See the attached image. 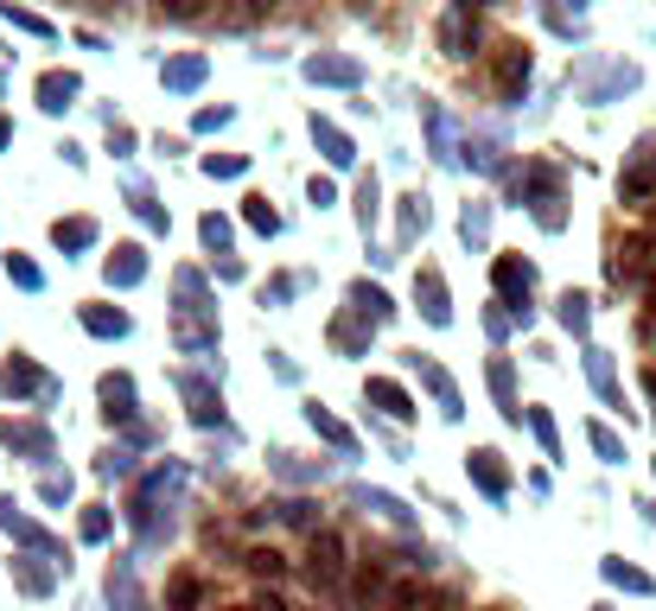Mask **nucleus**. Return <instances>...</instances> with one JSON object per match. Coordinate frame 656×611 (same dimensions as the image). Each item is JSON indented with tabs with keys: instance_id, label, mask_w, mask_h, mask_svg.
I'll list each match as a JSON object with an SVG mask.
<instances>
[{
	"instance_id": "obj_1",
	"label": "nucleus",
	"mask_w": 656,
	"mask_h": 611,
	"mask_svg": "<svg viewBox=\"0 0 656 611\" xmlns=\"http://www.w3.org/2000/svg\"><path fill=\"white\" fill-rule=\"evenodd\" d=\"M300 574H306V586H313L319 599H344V592H351V574H358V561H351V548H344L338 529H319V536H306Z\"/></svg>"
},
{
	"instance_id": "obj_2",
	"label": "nucleus",
	"mask_w": 656,
	"mask_h": 611,
	"mask_svg": "<svg viewBox=\"0 0 656 611\" xmlns=\"http://www.w3.org/2000/svg\"><path fill=\"white\" fill-rule=\"evenodd\" d=\"M491 281H497V306H504L511 319L529 325V293H536V268H529L523 255H497V261H491Z\"/></svg>"
},
{
	"instance_id": "obj_3",
	"label": "nucleus",
	"mask_w": 656,
	"mask_h": 611,
	"mask_svg": "<svg viewBox=\"0 0 656 611\" xmlns=\"http://www.w3.org/2000/svg\"><path fill=\"white\" fill-rule=\"evenodd\" d=\"M358 611H383L389 599H396V579H389V561L383 554H370V561H358V574H351V592H344Z\"/></svg>"
},
{
	"instance_id": "obj_4",
	"label": "nucleus",
	"mask_w": 656,
	"mask_h": 611,
	"mask_svg": "<svg viewBox=\"0 0 656 611\" xmlns=\"http://www.w3.org/2000/svg\"><path fill=\"white\" fill-rule=\"evenodd\" d=\"M300 71L306 83H326V90H364V58H351V51H313Z\"/></svg>"
},
{
	"instance_id": "obj_5",
	"label": "nucleus",
	"mask_w": 656,
	"mask_h": 611,
	"mask_svg": "<svg viewBox=\"0 0 656 611\" xmlns=\"http://www.w3.org/2000/svg\"><path fill=\"white\" fill-rule=\"evenodd\" d=\"M0 446H7L13 459H38V466L58 459V439H51L45 421H7V427H0Z\"/></svg>"
},
{
	"instance_id": "obj_6",
	"label": "nucleus",
	"mask_w": 656,
	"mask_h": 611,
	"mask_svg": "<svg viewBox=\"0 0 656 611\" xmlns=\"http://www.w3.org/2000/svg\"><path fill=\"white\" fill-rule=\"evenodd\" d=\"M466 471H472V484L491 497V504H504V497H511V466H504V453H497V446H472V453H466Z\"/></svg>"
},
{
	"instance_id": "obj_7",
	"label": "nucleus",
	"mask_w": 656,
	"mask_h": 611,
	"mask_svg": "<svg viewBox=\"0 0 656 611\" xmlns=\"http://www.w3.org/2000/svg\"><path fill=\"white\" fill-rule=\"evenodd\" d=\"M478 33H484V26H478L472 7H446V13H440V51H446V58H472Z\"/></svg>"
},
{
	"instance_id": "obj_8",
	"label": "nucleus",
	"mask_w": 656,
	"mask_h": 611,
	"mask_svg": "<svg viewBox=\"0 0 656 611\" xmlns=\"http://www.w3.org/2000/svg\"><path fill=\"white\" fill-rule=\"evenodd\" d=\"M364 401L370 408H376V414H383V421H414V414H421V408H414V396H408V389H401L396 376H370L364 383Z\"/></svg>"
},
{
	"instance_id": "obj_9",
	"label": "nucleus",
	"mask_w": 656,
	"mask_h": 611,
	"mask_svg": "<svg viewBox=\"0 0 656 611\" xmlns=\"http://www.w3.org/2000/svg\"><path fill=\"white\" fill-rule=\"evenodd\" d=\"M619 198L624 204H651L656 198V141H644L631 153V166H624V179H619Z\"/></svg>"
},
{
	"instance_id": "obj_10",
	"label": "nucleus",
	"mask_w": 656,
	"mask_h": 611,
	"mask_svg": "<svg viewBox=\"0 0 656 611\" xmlns=\"http://www.w3.org/2000/svg\"><path fill=\"white\" fill-rule=\"evenodd\" d=\"M414 369H421V383H427V396H434V408H440V421H459V414H466V408H459V383H453V376H446V363H434V357H421V351H414Z\"/></svg>"
},
{
	"instance_id": "obj_11",
	"label": "nucleus",
	"mask_w": 656,
	"mask_h": 611,
	"mask_svg": "<svg viewBox=\"0 0 656 611\" xmlns=\"http://www.w3.org/2000/svg\"><path fill=\"white\" fill-rule=\"evenodd\" d=\"M414 306H421V319L427 325H453V293H446V281H440V268H421L414 274Z\"/></svg>"
},
{
	"instance_id": "obj_12",
	"label": "nucleus",
	"mask_w": 656,
	"mask_h": 611,
	"mask_svg": "<svg viewBox=\"0 0 656 611\" xmlns=\"http://www.w3.org/2000/svg\"><path fill=\"white\" fill-rule=\"evenodd\" d=\"M204 77H211V58H204V51H179V58H166V64H160V83H166L173 96L204 90Z\"/></svg>"
},
{
	"instance_id": "obj_13",
	"label": "nucleus",
	"mask_w": 656,
	"mask_h": 611,
	"mask_svg": "<svg viewBox=\"0 0 656 611\" xmlns=\"http://www.w3.org/2000/svg\"><path fill=\"white\" fill-rule=\"evenodd\" d=\"M0 389H7V396H38V401L58 396V383H51L33 357H13V363H7V369H0Z\"/></svg>"
},
{
	"instance_id": "obj_14",
	"label": "nucleus",
	"mask_w": 656,
	"mask_h": 611,
	"mask_svg": "<svg viewBox=\"0 0 656 611\" xmlns=\"http://www.w3.org/2000/svg\"><path fill=\"white\" fill-rule=\"evenodd\" d=\"M306 427L319 433V439H326V446L338 453V459H358V433L344 427V421H338L331 408H319V401H306Z\"/></svg>"
},
{
	"instance_id": "obj_15",
	"label": "nucleus",
	"mask_w": 656,
	"mask_h": 611,
	"mask_svg": "<svg viewBox=\"0 0 656 611\" xmlns=\"http://www.w3.org/2000/svg\"><path fill=\"white\" fill-rule=\"evenodd\" d=\"M103 281H109V287H141L147 281V249L141 243H115V255L103 261Z\"/></svg>"
},
{
	"instance_id": "obj_16",
	"label": "nucleus",
	"mask_w": 656,
	"mask_h": 611,
	"mask_svg": "<svg viewBox=\"0 0 656 611\" xmlns=\"http://www.w3.org/2000/svg\"><path fill=\"white\" fill-rule=\"evenodd\" d=\"M179 396L191 401V421H198V427H223V401H218V389H211L204 376H191V369H185V376H179Z\"/></svg>"
},
{
	"instance_id": "obj_17",
	"label": "nucleus",
	"mask_w": 656,
	"mask_h": 611,
	"mask_svg": "<svg viewBox=\"0 0 656 611\" xmlns=\"http://www.w3.org/2000/svg\"><path fill=\"white\" fill-rule=\"evenodd\" d=\"M644 261H651V243H644V236L619 243V249H612V261H606L612 287H637V281H644Z\"/></svg>"
},
{
	"instance_id": "obj_18",
	"label": "nucleus",
	"mask_w": 656,
	"mask_h": 611,
	"mask_svg": "<svg viewBox=\"0 0 656 611\" xmlns=\"http://www.w3.org/2000/svg\"><path fill=\"white\" fill-rule=\"evenodd\" d=\"M586 383H593V389H599V401H606V408H619L624 414V389H619V369H612V357H606V351H599V344H586Z\"/></svg>"
},
{
	"instance_id": "obj_19",
	"label": "nucleus",
	"mask_w": 656,
	"mask_h": 611,
	"mask_svg": "<svg viewBox=\"0 0 656 611\" xmlns=\"http://www.w3.org/2000/svg\"><path fill=\"white\" fill-rule=\"evenodd\" d=\"M529 71H536V64H529V45H504V58H497V96L516 103V96L529 90Z\"/></svg>"
},
{
	"instance_id": "obj_20",
	"label": "nucleus",
	"mask_w": 656,
	"mask_h": 611,
	"mask_svg": "<svg viewBox=\"0 0 656 611\" xmlns=\"http://www.w3.org/2000/svg\"><path fill=\"white\" fill-rule=\"evenodd\" d=\"M484 383H491V396H497V408H504V421L511 427H523V401H516V369H511V357H491V369H484Z\"/></svg>"
},
{
	"instance_id": "obj_21",
	"label": "nucleus",
	"mask_w": 656,
	"mask_h": 611,
	"mask_svg": "<svg viewBox=\"0 0 656 611\" xmlns=\"http://www.w3.org/2000/svg\"><path fill=\"white\" fill-rule=\"evenodd\" d=\"M313 141H319V153H326V166H358V146H351V134L338 128V121H326V115H313Z\"/></svg>"
},
{
	"instance_id": "obj_22",
	"label": "nucleus",
	"mask_w": 656,
	"mask_h": 611,
	"mask_svg": "<svg viewBox=\"0 0 656 611\" xmlns=\"http://www.w3.org/2000/svg\"><path fill=\"white\" fill-rule=\"evenodd\" d=\"M77 96H83L77 71H45V77H38V108H45V115H65Z\"/></svg>"
},
{
	"instance_id": "obj_23",
	"label": "nucleus",
	"mask_w": 656,
	"mask_h": 611,
	"mask_svg": "<svg viewBox=\"0 0 656 611\" xmlns=\"http://www.w3.org/2000/svg\"><path fill=\"white\" fill-rule=\"evenodd\" d=\"M344 299H351V313H358V319H364L370 331H376V325H389V319H396V299H389L383 287H370V281H358V287L344 293Z\"/></svg>"
},
{
	"instance_id": "obj_24",
	"label": "nucleus",
	"mask_w": 656,
	"mask_h": 611,
	"mask_svg": "<svg viewBox=\"0 0 656 611\" xmlns=\"http://www.w3.org/2000/svg\"><path fill=\"white\" fill-rule=\"evenodd\" d=\"M516 198L536 211V204H548V198H561V173L554 166H523L516 173Z\"/></svg>"
},
{
	"instance_id": "obj_25",
	"label": "nucleus",
	"mask_w": 656,
	"mask_h": 611,
	"mask_svg": "<svg viewBox=\"0 0 656 611\" xmlns=\"http://www.w3.org/2000/svg\"><path fill=\"white\" fill-rule=\"evenodd\" d=\"M173 287H179V319H211V293H204V274L198 268H179Z\"/></svg>"
},
{
	"instance_id": "obj_26",
	"label": "nucleus",
	"mask_w": 656,
	"mask_h": 611,
	"mask_svg": "<svg viewBox=\"0 0 656 611\" xmlns=\"http://www.w3.org/2000/svg\"><path fill=\"white\" fill-rule=\"evenodd\" d=\"M77 319H83L90 338H128V331H134V319H128L121 306H77Z\"/></svg>"
},
{
	"instance_id": "obj_27",
	"label": "nucleus",
	"mask_w": 656,
	"mask_h": 611,
	"mask_svg": "<svg viewBox=\"0 0 656 611\" xmlns=\"http://www.w3.org/2000/svg\"><path fill=\"white\" fill-rule=\"evenodd\" d=\"M261 522H288V529H306V536H319V504L313 497H281V504H268Z\"/></svg>"
},
{
	"instance_id": "obj_28",
	"label": "nucleus",
	"mask_w": 656,
	"mask_h": 611,
	"mask_svg": "<svg viewBox=\"0 0 656 611\" xmlns=\"http://www.w3.org/2000/svg\"><path fill=\"white\" fill-rule=\"evenodd\" d=\"M103 414L109 421H134V376H103Z\"/></svg>"
},
{
	"instance_id": "obj_29",
	"label": "nucleus",
	"mask_w": 656,
	"mask_h": 611,
	"mask_svg": "<svg viewBox=\"0 0 656 611\" xmlns=\"http://www.w3.org/2000/svg\"><path fill=\"white\" fill-rule=\"evenodd\" d=\"M7 529H13V541H26L33 554H45V561H58V567H65V541L51 536V529H38V522H26V516H13Z\"/></svg>"
},
{
	"instance_id": "obj_30",
	"label": "nucleus",
	"mask_w": 656,
	"mask_h": 611,
	"mask_svg": "<svg viewBox=\"0 0 656 611\" xmlns=\"http://www.w3.org/2000/svg\"><path fill=\"white\" fill-rule=\"evenodd\" d=\"M51 243H58V249H96V216H58V223H51Z\"/></svg>"
},
{
	"instance_id": "obj_31",
	"label": "nucleus",
	"mask_w": 656,
	"mask_h": 611,
	"mask_svg": "<svg viewBox=\"0 0 656 611\" xmlns=\"http://www.w3.org/2000/svg\"><path fill=\"white\" fill-rule=\"evenodd\" d=\"M396 223H401V243L427 236V223H434V204H427V191H408V198H401V211H396Z\"/></svg>"
},
{
	"instance_id": "obj_32",
	"label": "nucleus",
	"mask_w": 656,
	"mask_h": 611,
	"mask_svg": "<svg viewBox=\"0 0 656 611\" xmlns=\"http://www.w3.org/2000/svg\"><path fill=\"white\" fill-rule=\"evenodd\" d=\"M599 574H606V586H619V592H637V599H651V592H656V579L644 574V567H624L619 554H612V561H599Z\"/></svg>"
},
{
	"instance_id": "obj_33",
	"label": "nucleus",
	"mask_w": 656,
	"mask_h": 611,
	"mask_svg": "<svg viewBox=\"0 0 656 611\" xmlns=\"http://www.w3.org/2000/svg\"><path fill=\"white\" fill-rule=\"evenodd\" d=\"M358 504L376 509V516H383V522H396V529H414V509L401 504L396 491H370V484H364V491H358Z\"/></svg>"
},
{
	"instance_id": "obj_34",
	"label": "nucleus",
	"mask_w": 656,
	"mask_h": 611,
	"mask_svg": "<svg viewBox=\"0 0 656 611\" xmlns=\"http://www.w3.org/2000/svg\"><path fill=\"white\" fill-rule=\"evenodd\" d=\"M173 344H179L185 357L218 351V325H211V319H179V325H173Z\"/></svg>"
},
{
	"instance_id": "obj_35",
	"label": "nucleus",
	"mask_w": 656,
	"mask_h": 611,
	"mask_svg": "<svg viewBox=\"0 0 656 611\" xmlns=\"http://www.w3.org/2000/svg\"><path fill=\"white\" fill-rule=\"evenodd\" d=\"M331 344L344 351V357H370V325L358 313H344V319H331Z\"/></svg>"
},
{
	"instance_id": "obj_36",
	"label": "nucleus",
	"mask_w": 656,
	"mask_h": 611,
	"mask_svg": "<svg viewBox=\"0 0 656 611\" xmlns=\"http://www.w3.org/2000/svg\"><path fill=\"white\" fill-rule=\"evenodd\" d=\"M554 319H561V331H574V338H586V325H593V299L567 287L561 299H554Z\"/></svg>"
},
{
	"instance_id": "obj_37",
	"label": "nucleus",
	"mask_w": 656,
	"mask_h": 611,
	"mask_svg": "<svg viewBox=\"0 0 656 611\" xmlns=\"http://www.w3.org/2000/svg\"><path fill=\"white\" fill-rule=\"evenodd\" d=\"M243 567L274 586V579H288V554H281V548H249V554H243Z\"/></svg>"
},
{
	"instance_id": "obj_38",
	"label": "nucleus",
	"mask_w": 656,
	"mask_h": 611,
	"mask_svg": "<svg viewBox=\"0 0 656 611\" xmlns=\"http://www.w3.org/2000/svg\"><path fill=\"white\" fill-rule=\"evenodd\" d=\"M586 446H593V453H599L606 466H624V459H631V453H624V439H619L612 427H606V421H593V427H586Z\"/></svg>"
},
{
	"instance_id": "obj_39",
	"label": "nucleus",
	"mask_w": 656,
	"mask_h": 611,
	"mask_svg": "<svg viewBox=\"0 0 656 611\" xmlns=\"http://www.w3.org/2000/svg\"><path fill=\"white\" fill-rule=\"evenodd\" d=\"M243 223H249L256 236H281V211H274L268 198H243Z\"/></svg>"
},
{
	"instance_id": "obj_40",
	"label": "nucleus",
	"mask_w": 656,
	"mask_h": 611,
	"mask_svg": "<svg viewBox=\"0 0 656 611\" xmlns=\"http://www.w3.org/2000/svg\"><path fill=\"white\" fill-rule=\"evenodd\" d=\"M523 421H529V433H536V446H542L548 459H561V427H554V414H548V408H529Z\"/></svg>"
},
{
	"instance_id": "obj_41",
	"label": "nucleus",
	"mask_w": 656,
	"mask_h": 611,
	"mask_svg": "<svg viewBox=\"0 0 656 611\" xmlns=\"http://www.w3.org/2000/svg\"><path fill=\"white\" fill-rule=\"evenodd\" d=\"M0 20H7L13 33H33V38H58V26H51L45 13H26V7H0Z\"/></svg>"
},
{
	"instance_id": "obj_42",
	"label": "nucleus",
	"mask_w": 656,
	"mask_h": 611,
	"mask_svg": "<svg viewBox=\"0 0 656 611\" xmlns=\"http://www.w3.org/2000/svg\"><path fill=\"white\" fill-rule=\"evenodd\" d=\"M7 281H13V287H20V293H38V287H45V274H38V261H33V255H20V249L7 255Z\"/></svg>"
},
{
	"instance_id": "obj_43",
	"label": "nucleus",
	"mask_w": 656,
	"mask_h": 611,
	"mask_svg": "<svg viewBox=\"0 0 656 611\" xmlns=\"http://www.w3.org/2000/svg\"><path fill=\"white\" fill-rule=\"evenodd\" d=\"M198 236H204V249L211 255H230V243H236V230H230V216H198Z\"/></svg>"
},
{
	"instance_id": "obj_44",
	"label": "nucleus",
	"mask_w": 656,
	"mask_h": 611,
	"mask_svg": "<svg viewBox=\"0 0 656 611\" xmlns=\"http://www.w3.org/2000/svg\"><path fill=\"white\" fill-rule=\"evenodd\" d=\"M166 606H173V611H198V606H204V579L179 574L173 586H166Z\"/></svg>"
},
{
	"instance_id": "obj_45",
	"label": "nucleus",
	"mask_w": 656,
	"mask_h": 611,
	"mask_svg": "<svg viewBox=\"0 0 656 611\" xmlns=\"http://www.w3.org/2000/svg\"><path fill=\"white\" fill-rule=\"evenodd\" d=\"M13 579H20V592H33V599H45L51 592V567H38V561H13Z\"/></svg>"
},
{
	"instance_id": "obj_46",
	"label": "nucleus",
	"mask_w": 656,
	"mask_h": 611,
	"mask_svg": "<svg viewBox=\"0 0 656 611\" xmlns=\"http://www.w3.org/2000/svg\"><path fill=\"white\" fill-rule=\"evenodd\" d=\"M77 536H83V541H109L115 536V516L103 504H90V509H83V522H77Z\"/></svg>"
},
{
	"instance_id": "obj_47",
	"label": "nucleus",
	"mask_w": 656,
	"mask_h": 611,
	"mask_svg": "<svg viewBox=\"0 0 656 611\" xmlns=\"http://www.w3.org/2000/svg\"><path fill=\"white\" fill-rule=\"evenodd\" d=\"M631 83H637V71H631V64H612V71H606V83H599V90H593L586 103H593V108L612 103V96H619V90H631Z\"/></svg>"
},
{
	"instance_id": "obj_48",
	"label": "nucleus",
	"mask_w": 656,
	"mask_h": 611,
	"mask_svg": "<svg viewBox=\"0 0 656 611\" xmlns=\"http://www.w3.org/2000/svg\"><path fill=\"white\" fill-rule=\"evenodd\" d=\"M128 204H134V216H141L147 230H160V236H166V223H173V216L153 204V191H141V185H134V191H128Z\"/></svg>"
},
{
	"instance_id": "obj_49",
	"label": "nucleus",
	"mask_w": 656,
	"mask_h": 611,
	"mask_svg": "<svg viewBox=\"0 0 656 611\" xmlns=\"http://www.w3.org/2000/svg\"><path fill=\"white\" fill-rule=\"evenodd\" d=\"M459 230H466V243H472V249H484V236H491V204H466Z\"/></svg>"
},
{
	"instance_id": "obj_50",
	"label": "nucleus",
	"mask_w": 656,
	"mask_h": 611,
	"mask_svg": "<svg viewBox=\"0 0 656 611\" xmlns=\"http://www.w3.org/2000/svg\"><path fill=\"white\" fill-rule=\"evenodd\" d=\"M204 173H211V179H243L249 160H243V153H204Z\"/></svg>"
},
{
	"instance_id": "obj_51",
	"label": "nucleus",
	"mask_w": 656,
	"mask_h": 611,
	"mask_svg": "<svg viewBox=\"0 0 656 611\" xmlns=\"http://www.w3.org/2000/svg\"><path fill=\"white\" fill-rule=\"evenodd\" d=\"M376 211H383V191H376V179L358 185V223H364V236L376 230Z\"/></svg>"
},
{
	"instance_id": "obj_52",
	"label": "nucleus",
	"mask_w": 656,
	"mask_h": 611,
	"mask_svg": "<svg viewBox=\"0 0 656 611\" xmlns=\"http://www.w3.org/2000/svg\"><path fill=\"white\" fill-rule=\"evenodd\" d=\"M466 160H472L478 173H497V166H504V153H497V141H466Z\"/></svg>"
},
{
	"instance_id": "obj_53",
	"label": "nucleus",
	"mask_w": 656,
	"mask_h": 611,
	"mask_svg": "<svg viewBox=\"0 0 656 611\" xmlns=\"http://www.w3.org/2000/svg\"><path fill=\"white\" fill-rule=\"evenodd\" d=\"M300 287H306L300 274H281V281H268V287H261V306H288V299H293Z\"/></svg>"
},
{
	"instance_id": "obj_54",
	"label": "nucleus",
	"mask_w": 656,
	"mask_h": 611,
	"mask_svg": "<svg viewBox=\"0 0 656 611\" xmlns=\"http://www.w3.org/2000/svg\"><path fill=\"white\" fill-rule=\"evenodd\" d=\"M230 121H236V108L218 103V108H198V121H191V128H198V134H218V128H230Z\"/></svg>"
},
{
	"instance_id": "obj_55",
	"label": "nucleus",
	"mask_w": 656,
	"mask_h": 611,
	"mask_svg": "<svg viewBox=\"0 0 656 611\" xmlns=\"http://www.w3.org/2000/svg\"><path fill=\"white\" fill-rule=\"evenodd\" d=\"M38 497H45V504H51V509H65V504H71V478H58V471H45V484H38Z\"/></svg>"
},
{
	"instance_id": "obj_56",
	"label": "nucleus",
	"mask_w": 656,
	"mask_h": 611,
	"mask_svg": "<svg viewBox=\"0 0 656 611\" xmlns=\"http://www.w3.org/2000/svg\"><path fill=\"white\" fill-rule=\"evenodd\" d=\"M536 223H542V230H567V211H561V198L536 204Z\"/></svg>"
},
{
	"instance_id": "obj_57",
	"label": "nucleus",
	"mask_w": 656,
	"mask_h": 611,
	"mask_svg": "<svg viewBox=\"0 0 656 611\" xmlns=\"http://www.w3.org/2000/svg\"><path fill=\"white\" fill-rule=\"evenodd\" d=\"M306 198H313V204L326 211V204H338V185H331V179H319V173H313V185H306Z\"/></svg>"
},
{
	"instance_id": "obj_58",
	"label": "nucleus",
	"mask_w": 656,
	"mask_h": 611,
	"mask_svg": "<svg viewBox=\"0 0 656 611\" xmlns=\"http://www.w3.org/2000/svg\"><path fill=\"white\" fill-rule=\"evenodd\" d=\"M484 331L504 344V338H511V313H504V306H491V313H484Z\"/></svg>"
},
{
	"instance_id": "obj_59",
	"label": "nucleus",
	"mask_w": 656,
	"mask_h": 611,
	"mask_svg": "<svg viewBox=\"0 0 656 611\" xmlns=\"http://www.w3.org/2000/svg\"><path fill=\"white\" fill-rule=\"evenodd\" d=\"M230 611H293L281 592H261V599H249V606H230Z\"/></svg>"
},
{
	"instance_id": "obj_60",
	"label": "nucleus",
	"mask_w": 656,
	"mask_h": 611,
	"mask_svg": "<svg viewBox=\"0 0 656 611\" xmlns=\"http://www.w3.org/2000/svg\"><path fill=\"white\" fill-rule=\"evenodd\" d=\"M109 153H115V160H128V153H134V134H128V128H115V121H109Z\"/></svg>"
},
{
	"instance_id": "obj_61",
	"label": "nucleus",
	"mask_w": 656,
	"mask_h": 611,
	"mask_svg": "<svg viewBox=\"0 0 656 611\" xmlns=\"http://www.w3.org/2000/svg\"><path fill=\"white\" fill-rule=\"evenodd\" d=\"M13 141V121H7V115H0V146Z\"/></svg>"
},
{
	"instance_id": "obj_62",
	"label": "nucleus",
	"mask_w": 656,
	"mask_h": 611,
	"mask_svg": "<svg viewBox=\"0 0 656 611\" xmlns=\"http://www.w3.org/2000/svg\"><path fill=\"white\" fill-rule=\"evenodd\" d=\"M637 509H644V516H651V522H656V504H637Z\"/></svg>"
},
{
	"instance_id": "obj_63",
	"label": "nucleus",
	"mask_w": 656,
	"mask_h": 611,
	"mask_svg": "<svg viewBox=\"0 0 656 611\" xmlns=\"http://www.w3.org/2000/svg\"><path fill=\"white\" fill-rule=\"evenodd\" d=\"M593 611H612V606H593Z\"/></svg>"
}]
</instances>
